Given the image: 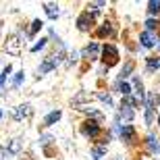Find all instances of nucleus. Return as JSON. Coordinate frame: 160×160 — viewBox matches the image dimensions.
Returning a JSON list of instances; mask_svg holds the SVG:
<instances>
[{"label": "nucleus", "instance_id": "obj_3", "mask_svg": "<svg viewBox=\"0 0 160 160\" xmlns=\"http://www.w3.org/2000/svg\"><path fill=\"white\" fill-rule=\"evenodd\" d=\"M6 52L12 54V56H17L21 52V40H19L17 33H11V36L6 38Z\"/></svg>", "mask_w": 160, "mask_h": 160}, {"label": "nucleus", "instance_id": "obj_28", "mask_svg": "<svg viewBox=\"0 0 160 160\" xmlns=\"http://www.w3.org/2000/svg\"><path fill=\"white\" fill-rule=\"evenodd\" d=\"M89 96L88 94H77L75 98H73V104H79V102H83V100H88Z\"/></svg>", "mask_w": 160, "mask_h": 160}, {"label": "nucleus", "instance_id": "obj_20", "mask_svg": "<svg viewBox=\"0 0 160 160\" xmlns=\"http://www.w3.org/2000/svg\"><path fill=\"white\" fill-rule=\"evenodd\" d=\"M119 92L123 94V98H125V96H129L131 94V85H129V83H125V81H121L119 83Z\"/></svg>", "mask_w": 160, "mask_h": 160}, {"label": "nucleus", "instance_id": "obj_17", "mask_svg": "<svg viewBox=\"0 0 160 160\" xmlns=\"http://www.w3.org/2000/svg\"><path fill=\"white\" fill-rule=\"evenodd\" d=\"M42 25H44V23H42L40 19H36V21H33V23H31V29H29V36H36L38 31H40V29H42Z\"/></svg>", "mask_w": 160, "mask_h": 160}, {"label": "nucleus", "instance_id": "obj_32", "mask_svg": "<svg viewBox=\"0 0 160 160\" xmlns=\"http://www.w3.org/2000/svg\"><path fill=\"white\" fill-rule=\"evenodd\" d=\"M50 139H52V137H50V135H44V137H42V143H44V146H46V143L50 142Z\"/></svg>", "mask_w": 160, "mask_h": 160}, {"label": "nucleus", "instance_id": "obj_19", "mask_svg": "<svg viewBox=\"0 0 160 160\" xmlns=\"http://www.w3.org/2000/svg\"><path fill=\"white\" fill-rule=\"evenodd\" d=\"M11 71H12V67L11 65H6L4 69H2V73H0V88H2V83H4V79L11 75Z\"/></svg>", "mask_w": 160, "mask_h": 160}, {"label": "nucleus", "instance_id": "obj_13", "mask_svg": "<svg viewBox=\"0 0 160 160\" xmlns=\"http://www.w3.org/2000/svg\"><path fill=\"white\" fill-rule=\"evenodd\" d=\"M133 85H135V100L137 102H142L143 100V85H142V81H139V79H133Z\"/></svg>", "mask_w": 160, "mask_h": 160}, {"label": "nucleus", "instance_id": "obj_29", "mask_svg": "<svg viewBox=\"0 0 160 160\" xmlns=\"http://www.w3.org/2000/svg\"><path fill=\"white\" fill-rule=\"evenodd\" d=\"M23 75H25L23 71H21V73H17V75H15V85H19V83L23 81Z\"/></svg>", "mask_w": 160, "mask_h": 160}, {"label": "nucleus", "instance_id": "obj_33", "mask_svg": "<svg viewBox=\"0 0 160 160\" xmlns=\"http://www.w3.org/2000/svg\"><path fill=\"white\" fill-rule=\"evenodd\" d=\"M4 156H6V148H0V160H4Z\"/></svg>", "mask_w": 160, "mask_h": 160}, {"label": "nucleus", "instance_id": "obj_30", "mask_svg": "<svg viewBox=\"0 0 160 160\" xmlns=\"http://www.w3.org/2000/svg\"><path fill=\"white\" fill-rule=\"evenodd\" d=\"M77 60V52H73V54H69V60H67V65H73Z\"/></svg>", "mask_w": 160, "mask_h": 160}, {"label": "nucleus", "instance_id": "obj_15", "mask_svg": "<svg viewBox=\"0 0 160 160\" xmlns=\"http://www.w3.org/2000/svg\"><path fill=\"white\" fill-rule=\"evenodd\" d=\"M60 119V110H52V112L46 117V125H52V123H56V121Z\"/></svg>", "mask_w": 160, "mask_h": 160}, {"label": "nucleus", "instance_id": "obj_36", "mask_svg": "<svg viewBox=\"0 0 160 160\" xmlns=\"http://www.w3.org/2000/svg\"><path fill=\"white\" fill-rule=\"evenodd\" d=\"M117 160H121V158H117Z\"/></svg>", "mask_w": 160, "mask_h": 160}, {"label": "nucleus", "instance_id": "obj_25", "mask_svg": "<svg viewBox=\"0 0 160 160\" xmlns=\"http://www.w3.org/2000/svg\"><path fill=\"white\" fill-rule=\"evenodd\" d=\"M110 31H112V27H110V23H104V25L100 27V31H98V33H100V36H108Z\"/></svg>", "mask_w": 160, "mask_h": 160}, {"label": "nucleus", "instance_id": "obj_31", "mask_svg": "<svg viewBox=\"0 0 160 160\" xmlns=\"http://www.w3.org/2000/svg\"><path fill=\"white\" fill-rule=\"evenodd\" d=\"M100 6H104V2H89L88 8H100Z\"/></svg>", "mask_w": 160, "mask_h": 160}, {"label": "nucleus", "instance_id": "obj_8", "mask_svg": "<svg viewBox=\"0 0 160 160\" xmlns=\"http://www.w3.org/2000/svg\"><path fill=\"white\" fill-rule=\"evenodd\" d=\"M44 8H46V15L50 19H56L60 15V8H58V4H54V2H46L44 4Z\"/></svg>", "mask_w": 160, "mask_h": 160}, {"label": "nucleus", "instance_id": "obj_6", "mask_svg": "<svg viewBox=\"0 0 160 160\" xmlns=\"http://www.w3.org/2000/svg\"><path fill=\"white\" fill-rule=\"evenodd\" d=\"M92 23H94V17L89 15V12H83V15H79V19H77V27L81 31H88L89 27H92Z\"/></svg>", "mask_w": 160, "mask_h": 160}, {"label": "nucleus", "instance_id": "obj_5", "mask_svg": "<svg viewBox=\"0 0 160 160\" xmlns=\"http://www.w3.org/2000/svg\"><path fill=\"white\" fill-rule=\"evenodd\" d=\"M31 114V106L29 104H21V106H17L15 110H12V119L15 121H23V119H27Z\"/></svg>", "mask_w": 160, "mask_h": 160}, {"label": "nucleus", "instance_id": "obj_24", "mask_svg": "<svg viewBox=\"0 0 160 160\" xmlns=\"http://www.w3.org/2000/svg\"><path fill=\"white\" fill-rule=\"evenodd\" d=\"M146 27H148V31L152 33V31L158 27V21H154V19H148V21H146Z\"/></svg>", "mask_w": 160, "mask_h": 160}, {"label": "nucleus", "instance_id": "obj_22", "mask_svg": "<svg viewBox=\"0 0 160 160\" xmlns=\"http://www.w3.org/2000/svg\"><path fill=\"white\" fill-rule=\"evenodd\" d=\"M121 117H123V119H127V121H131L133 119V110H131V108H121Z\"/></svg>", "mask_w": 160, "mask_h": 160}, {"label": "nucleus", "instance_id": "obj_12", "mask_svg": "<svg viewBox=\"0 0 160 160\" xmlns=\"http://www.w3.org/2000/svg\"><path fill=\"white\" fill-rule=\"evenodd\" d=\"M21 146H23L21 139H12V142L8 143V150H6V152H11V154H19V152H21Z\"/></svg>", "mask_w": 160, "mask_h": 160}, {"label": "nucleus", "instance_id": "obj_11", "mask_svg": "<svg viewBox=\"0 0 160 160\" xmlns=\"http://www.w3.org/2000/svg\"><path fill=\"white\" fill-rule=\"evenodd\" d=\"M106 150H108V146H106V143H100V146H96V148L92 150V156H94L96 160H100L102 156L106 154Z\"/></svg>", "mask_w": 160, "mask_h": 160}, {"label": "nucleus", "instance_id": "obj_14", "mask_svg": "<svg viewBox=\"0 0 160 160\" xmlns=\"http://www.w3.org/2000/svg\"><path fill=\"white\" fill-rule=\"evenodd\" d=\"M148 148L152 150V152H158L160 150V143H158V139H156L154 135H148Z\"/></svg>", "mask_w": 160, "mask_h": 160}, {"label": "nucleus", "instance_id": "obj_35", "mask_svg": "<svg viewBox=\"0 0 160 160\" xmlns=\"http://www.w3.org/2000/svg\"><path fill=\"white\" fill-rule=\"evenodd\" d=\"M0 117H2V110H0Z\"/></svg>", "mask_w": 160, "mask_h": 160}, {"label": "nucleus", "instance_id": "obj_9", "mask_svg": "<svg viewBox=\"0 0 160 160\" xmlns=\"http://www.w3.org/2000/svg\"><path fill=\"white\" fill-rule=\"evenodd\" d=\"M135 135V129L131 127V125H123V129H121V139L123 142H131Z\"/></svg>", "mask_w": 160, "mask_h": 160}, {"label": "nucleus", "instance_id": "obj_2", "mask_svg": "<svg viewBox=\"0 0 160 160\" xmlns=\"http://www.w3.org/2000/svg\"><path fill=\"white\" fill-rule=\"evenodd\" d=\"M102 56H104L102 60L106 62V69H108V67H112L114 62L119 60V50H117L112 44H106V46L102 48Z\"/></svg>", "mask_w": 160, "mask_h": 160}, {"label": "nucleus", "instance_id": "obj_4", "mask_svg": "<svg viewBox=\"0 0 160 160\" xmlns=\"http://www.w3.org/2000/svg\"><path fill=\"white\" fill-rule=\"evenodd\" d=\"M81 133L88 135V137H96L98 133H100V125L96 123V121H85L83 127H81Z\"/></svg>", "mask_w": 160, "mask_h": 160}, {"label": "nucleus", "instance_id": "obj_10", "mask_svg": "<svg viewBox=\"0 0 160 160\" xmlns=\"http://www.w3.org/2000/svg\"><path fill=\"white\" fill-rule=\"evenodd\" d=\"M98 52H100V46H98L96 42H92V44L83 50V54H85V56H89V58H96V56H98Z\"/></svg>", "mask_w": 160, "mask_h": 160}, {"label": "nucleus", "instance_id": "obj_16", "mask_svg": "<svg viewBox=\"0 0 160 160\" xmlns=\"http://www.w3.org/2000/svg\"><path fill=\"white\" fill-rule=\"evenodd\" d=\"M156 69H160V58H148V71H156Z\"/></svg>", "mask_w": 160, "mask_h": 160}, {"label": "nucleus", "instance_id": "obj_1", "mask_svg": "<svg viewBox=\"0 0 160 160\" xmlns=\"http://www.w3.org/2000/svg\"><path fill=\"white\" fill-rule=\"evenodd\" d=\"M62 56H65V50L60 48V52H58V54H54V56H48V58L40 65V73L44 75V73H48V71H52V69H56V65H60Z\"/></svg>", "mask_w": 160, "mask_h": 160}, {"label": "nucleus", "instance_id": "obj_34", "mask_svg": "<svg viewBox=\"0 0 160 160\" xmlns=\"http://www.w3.org/2000/svg\"><path fill=\"white\" fill-rule=\"evenodd\" d=\"M158 125H160V117H158Z\"/></svg>", "mask_w": 160, "mask_h": 160}, {"label": "nucleus", "instance_id": "obj_7", "mask_svg": "<svg viewBox=\"0 0 160 160\" xmlns=\"http://www.w3.org/2000/svg\"><path fill=\"white\" fill-rule=\"evenodd\" d=\"M139 42H142V46H143V48H152L158 40H156L154 33H150V31H143L142 36H139Z\"/></svg>", "mask_w": 160, "mask_h": 160}, {"label": "nucleus", "instance_id": "obj_21", "mask_svg": "<svg viewBox=\"0 0 160 160\" xmlns=\"http://www.w3.org/2000/svg\"><path fill=\"white\" fill-rule=\"evenodd\" d=\"M131 71H133V62H127V65L123 67V71H121V79L129 77V75H131Z\"/></svg>", "mask_w": 160, "mask_h": 160}, {"label": "nucleus", "instance_id": "obj_23", "mask_svg": "<svg viewBox=\"0 0 160 160\" xmlns=\"http://www.w3.org/2000/svg\"><path fill=\"white\" fill-rule=\"evenodd\" d=\"M123 102H125V108H129V106H135V104H139V102H137L135 98H129V96H125V98H123Z\"/></svg>", "mask_w": 160, "mask_h": 160}, {"label": "nucleus", "instance_id": "obj_26", "mask_svg": "<svg viewBox=\"0 0 160 160\" xmlns=\"http://www.w3.org/2000/svg\"><path fill=\"white\" fill-rule=\"evenodd\" d=\"M98 98H100V100L104 102L106 106H110V104H112V98H110V96H108V94H98Z\"/></svg>", "mask_w": 160, "mask_h": 160}, {"label": "nucleus", "instance_id": "obj_18", "mask_svg": "<svg viewBox=\"0 0 160 160\" xmlns=\"http://www.w3.org/2000/svg\"><path fill=\"white\" fill-rule=\"evenodd\" d=\"M148 11H150V15H156L160 11V0H152L148 4Z\"/></svg>", "mask_w": 160, "mask_h": 160}, {"label": "nucleus", "instance_id": "obj_27", "mask_svg": "<svg viewBox=\"0 0 160 160\" xmlns=\"http://www.w3.org/2000/svg\"><path fill=\"white\" fill-rule=\"evenodd\" d=\"M46 42H48V40H40L38 44H33V46H31V52H38V50H42V48L46 46Z\"/></svg>", "mask_w": 160, "mask_h": 160}]
</instances>
